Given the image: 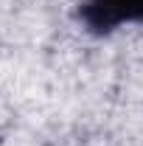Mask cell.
I'll return each instance as SVG.
<instances>
[{
  "label": "cell",
  "mask_w": 143,
  "mask_h": 146,
  "mask_svg": "<svg viewBox=\"0 0 143 146\" xmlns=\"http://www.w3.org/2000/svg\"><path fill=\"white\" fill-rule=\"evenodd\" d=\"M79 17L93 34H109L121 25H143V0H84Z\"/></svg>",
  "instance_id": "obj_1"
}]
</instances>
